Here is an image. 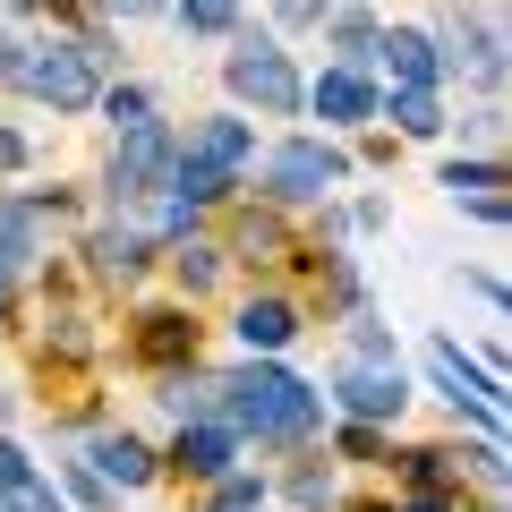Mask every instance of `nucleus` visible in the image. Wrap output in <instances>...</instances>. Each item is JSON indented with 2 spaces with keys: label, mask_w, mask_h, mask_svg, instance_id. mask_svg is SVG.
Segmentation results:
<instances>
[{
  "label": "nucleus",
  "mask_w": 512,
  "mask_h": 512,
  "mask_svg": "<svg viewBox=\"0 0 512 512\" xmlns=\"http://www.w3.org/2000/svg\"><path fill=\"white\" fill-rule=\"evenodd\" d=\"M43 512H60V504H43Z\"/></svg>",
  "instance_id": "2f4dec72"
},
{
  "label": "nucleus",
  "mask_w": 512,
  "mask_h": 512,
  "mask_svg": "<svg viewBox=\"0 0 512 512\" xmlns=\"http://www.w3.org/2000/svg\"><path fill=\"white\" fill-rule=\"evenodd\" d=\"M0 495H9V504H26V512H43V504H52V495H43V478L26 470V453H18V444H0Z\"/></svg>",
  "instance_id": "f3484780"
},
{
  "label": "nucleus",
  "mask_w": 512,
  "mask_h": 512,
  "mask_svg": "<svg viewBox=\"0 0 512 512\" xmlns=\"http://www.w3.org/2000/svg\"><path fill=\"white\" fill-rule=\"evenodd\" d=\"M26 256H35V205L0 197V274H9V265H26Z\"/></svg>",
  "instance_id": "4468645a"
},
{
  "label": "nucleus",
  "mask_w": 512,
  "mask_h": 512,
  "mask_svg": "<svg viewBox=\"0 0 512 512\" xmlns=\"http://www.w3.org/2000/svg\"><path fill=\"white\" fill-rule=\"evenodd\" d=\"M384 69H393V86H436V35H419V26H393V35H376Z\"/></svg>",
  "instance_id": "1a4fd4ad"
},
{
  "label": "nucleus",
  "mask_w": 512,
  "mask_h": 512,
  "mask_svg": "<svg viewBox=\"0 0 512 512\" xmlns=\"http://www.w3.org/2000/svg\"><path fill=\"white\" fill-rule=\"evenodd\" d=\"M291 333H299L291 299H248V308H239V342H248V350H282Z\"/></svg>",
  "instance_id": "9b49d317"
},
{
  "label": "nucleus",
  "mask_w": 512,
  "mask_h": 512,
  "mask_svg": "<svg viewBox=\"0 0 512 512\" xmlns=\"http://www.w3.org/2000/svg\"><path fill=\"white\" fill-rule=\"evenodd\" d=\"M410 512H444V504H436V495H427V504H410Z\"/></svg>",
  "instance_id": "7c9ffc66"
},
{
  "label": "nucleus",
  "mask_w": 512,
  "mask_h": 512,
  "mask_svg": "<svg viewBox=\"0 0 512 512\" xmlns=\"http://www.w3.org/2000/svg\"><path fill=\"white\" fill-rule=\"evenodd\" d=\"M393 120H402V137H436V128H444L436 86H393Z\"/></svg>",
  "instance_id": "2eb2a0df"
},
{
  "label": "nucleus",
  "mask_w": 512,
  "mask_h": 512,
  "mask_svg": "<svg viewBox=\"0 0 512 512\" xmlns=\"http://www.w3.org/2000/svg\"><path fill=\"white\" fill-rule=\"evenodd\" d=\"M333 180H342V154L316 146V137H299V146H282L274 163H265V188H274L282 205H316Z\"/></svg>",
  "instance_id": "39448f33"
},
{
  "label": "nucleus",
  "mask_w": 512,
  "mask_h": 512,
  "mask_svg": "<svg viewBox=\"0 0 512 512\" xmlns=\"http://www.w3.org/2000/svg\"><path fill=\"white\" fill-rule=\"evenodd\" d=\"M60 478H69V495H77V504H94V512H111V487H103V478L86 470V461H60Z\"/></svg>",
  "instance_id": "412c9836"
},
{
  "label": "nucleus",
  "mask_w": 512,
  "mask_h": 512,
  "mask_svg": "<svg viewBox=\"0 0 512 512\" xmlns=\"http://www.w3.org/2000/svg\"><path fill=\"white\" fill-rule=\"evenodd\" d=\"M222 410H231V427H248V436H282V444L308 436V427L325 419V402H316L291 367H239V376L222 384Z\"/></svg>",
  "instance_id": "f257e3e1"
},
{
  "label": "nucleus",
  "mask_w": 512,
  "mask_h": 512,
  "mask_svg": "<svg viewBox=\"0 0 512 512\" xmlns=\"http://www.w3.org/2000/svg\"><path fill=\"white\" fill-rule=\"evenodd\" d=\"M444 188H453V197H504V171H495V163H453V171H444Z\"/></svg>",
  "instance_id": "aec40b11"
},
{
  "label": "nucleus",
  "mask_w": 512,
  "mask_h": 512,
  "mask_svg": "<svg viewBox=\"0 0 512 512\" xmlns=\"http://www.w3.org/2000/svg\"><path fill=\"white\" fill-rule=\"evenodd\" d=\"M180 26H197V35H222V26H231V0H180Z\"/></svg>",
  "instance_id": "4be33fe9"
},
{
  "label": "nucleus",
  "mask_w": 512,
  "mask_h": 512,
  "mask_svg": "<svg viewBox=\"0 0 512 512\" xmlns=\"http://www.w3.org/2000/svg\"><path fill=\"white\" fill-rule=\"evenodd\" d=\"M214 495H222V512H248L265 487H256V478H239V470H222V478H214Z\"/></svg>",
  "instance_id": "b1692460"
},
{
  "label": "nucleus",
  "mask_w": 512,
  "mask_h": 512,
  "mask_svg": "<svg viewBox=\"0 0 512 512\" xmlns=\"http://www.w3.org/2000/svg\"><path fill=\"white\" fill-rule=\"evenodd\" d=\"M316 111H325V120H376V86H367L359 69H325V86H316Z\"/></svg>",
  "instance_id": "f8f14e48"
},
{
  "label": "nucleus",
  "mask_w": 512,
  "mask_h": 512,
  "mask_svg": "<svg viewBox=\"0 0 512 512\" xmlns=\"http://www.w3.org/2000/svg\"><path fill=\"white\" fill-rule=\"evenodd\" d=\"M231 94H248L256 111H299V69H291L265 35H248V43L231 52Z\"/></svg>",
  "instance_id": "20e7f679"
},
{
  "label": "nucleus",
  "mask_w": 512,
  "mask_h": 512,
  "mask_svg": "<svg viewBox=\"0 0 512 512\" xmlns=\"http://www.w3.org/2000/svg\"><path fill=\"white\" fill-rule=\"evenodd\" d=\"M214 274H222V265H214V248H180V282H188V291H205Z\"/></svg>",
  "instance_id": "a878e982"
},
{
  "label": "nucleus",
  "mask_w": 512,
  "mask_h": 512,
  "mask_svg": "<svg viewBox=\"0 0 512 512\" xmlns=\"http://www.w3.org/2000/svg\"><path fill=\"white\" fill-rule=\"evenodd\" d=\"M111 18H146V9H163V0H103Z\"/></svg>",
  "instance_id": "cd10ccee"
},
{
  "label": "nucleus",
  "mask_w": 512,
  "mask_h": 512,
  "mask_svg": "<svg viewBox=\"0 0 512 512\" xmlns=\"http://www.w3.org/2000/svg\"><path fill=\"white\" fill-rule=\"evenodd\" d=\"M171 461H180L188 478H222V470H231V427H188Z\"/></svg>",
  "instance_id": "ddd939ff"
},
{
  "label": "nucleus",
  "mask_w": 512,
  "mask_h": 512,
  "mask_svg": "<svg viewBox=\"0 0 512 512\" xmlns=\"http://www.w3.org/2000/svg\"><path fill=\"white\" fill-rule=\"evenodd\" d=\"M163 402L180 410V419H205V410L222 402V384H214V376H171V393H163Z\"/></svg>",
  "instance_id": "6ab92c4d"
},
{
  "label": "nucleus",
  "mask_w": 512,
  "mask_h": 512,
  "mask_svg": "<svg viewBox=\"0 0 512 512\" xmlns=\"http://www.w3.org/2000/svg\"><path fill=\"white\" fill-rule=\"evenodd\" d=\"M248 154H256L248 120H197V128H188V154H180V163H205V171H239Z\"/></svg>",
  "instance_id": "6e6552de"
},
{
  "label": "nucleus",
  "mask_w": 512,
  "mask_h": 512,
  "mask_svg": "<svg viewBox=\"0 0 512 512\" xmlns=\"http://www.w3.org/2000/svg\"><path fill=\"white\" fill-rule=\"evenodd\" d=\"M94 265H103L111 282H137V265H146V239H137V231H103V239H94Z\"/></svg>",
  "instance_id": "dca6fc26"
},
{
  "label": "nucleus",
  "mask_w": 512,
  "mask_h": 512,
  "mask_svg": "<svg viewBox=\"0 0 512 512\" xmlns=\"http://www.w3.org/2000/svg\"><path fill=\"white\" fill-rule=\"evenodd\" d=\"M427 367H436V384H444V393H453V402H470L478 419L495 427V393H504V384H495V367H470V359H461L453 342H444V333H436V342H427Z\"/></svg>",
  "instance_id": "0eeeda50"
},
{
  "label": "nucleus",
  "mask_w": 512,
  "mask_h": 512,
  "mask_svg": "<svg viewBox=\"0 0 512 512\" xmlns=\"http://www.w3.org/2000/svg\"><path fill=\"white\" fill-rule=\"evenodd\" d=\"M171 163H180V137L163 120H137L120 137V154H111V197H154V188H171Z\"/></svg>",
  "instance_id": "7ed1b4c3"
},
{
  "label": "nucleus",
  "mask_w": 512,
  "mask_h": 512,
  "mask_svg": "<svg viewBox=\"0 0 512 512\" xmlns=\"http://www.w3.org/2000/svg\"><path fill=\"white\" fill-rule=\"evenodd\" d=\"M282 18H291V26H308V18H316V0H282Z\"/></svg>",
  "instance_id": "c85d7f7f"
},
{
  "label": "nucleus",
  "mask_w": 512,
  "mask_h": 512,
  "mask_svg": "<svg viewBox=\"0 0 512 512\" xmlns=\"http://www.w3.org/2000/svg\"><path fill=\"white\" fill-rule=\"evenodd\" d=\"M333 43L359 60V52H376V26H367V18H342V26H333Z\"/></svg>",
  "instance_id": "bb28decb"
},
{
  "label": "nucleus",
  "mask_w": 512,
  "mask_h": 512,
  "mask_svg": "<svg viewBox=\"0 0 512 512\" xmlns=\"http://www.w3.org/2000/svg\"><path fill=\"white\" fill-rule=\"evenodd\" d=\"M0 163H26V146H18V137H9V128H0Z\"/></svg>",
  "instance_id": "c756f323"
},
{
  "label": "nucleus",
  "mask_w": 512,
  "mask_h": 512,
  "mask_svg": "<svg viewBox=\"0 0 512 512\" xmlns=\"http://www.w3.org/2000/svg\"><path fill=\"white\" fill-rule=\"evenodd\" d=\"M180 350H197V325L188 316H146V359H180Z\"/></svg>",
  "instance_id": "a211bd4d"
},
{
  "label": "nucleus",
  "mask_w": 512,
  "mask_h": 512,
  "mask_svg": "<svg viewBox=\"0 0 512 512\" xmlns=\"http://www.w3.org/2000/svg\"><path fill=\"white\" fill-rule=\"evenodd\" d=\"M342 410H359V419H393V410L410 402V384H402V367L393 359H359V367H342Z\"/></svg>",
  "instance_id": "423d86ee"
},
{
  "label": "nucleus",
  "mask_w": 512,
  "mask_h": 512,
  "mask_svg": "<svg viewBox=\"0 0 512 512\" xmlns=\"http://www.w3.org/2000/svg\"><path fill=\"white\" fill-rule=\"evenodd\" d=\"M86 470L103 478L111 495H120V487H146V478H154V453H146V444H137V436H103V444H94V453H86Z\"/></svg>",
  "instance_id": "9d476101"
},
{
  "label": "nucleus",
  "mask_w": 512,
  "mask_h": 512,
  "mask_svg": "<svg viewBox=\"0 0 512 512\" xmlns=\"http://www.w3.org/2000/svg\"><path fill=\"white\" fill-rule=\"evenodd\" d=\"M9 77H18L35 103H52V111H86L94 103V52L86 43H35L26 60H9Z\"/></svg>",
  "instance_id": "f03ea898"
},
{
  "label": "nucleus",
  "mask_w": 512,
  "mask_h": 512,
  "mask_svg": "<svg viewBox=\"0 0 512 512\" xmlns=\"http://www.w3.org/2000/svg\"><path fill=\"white\" fill-rule=\"evenodd\" d=\"M410 478H419L427 495H444L453 487V453H410Z\"/></svg>",
  "instance_id": "5701e85b"
},
{
  "label": "nucleus",
  "mask_w": 512,
  "mask_h": 512,
  "mask_svg": "<svg viewBox=\"0 0 512 512\" xmlns=\"http://www.w3.org/2000/svg\"><path fill=\"white\" fill-rule=\"evenodd\" d=\"M103 111H111L120 128H137V120H146V94H137V86H111V94H103Z\"/></svg>",
  "instance_id": "393cba45"
}]
</instances>
